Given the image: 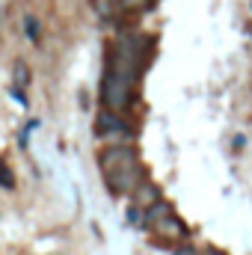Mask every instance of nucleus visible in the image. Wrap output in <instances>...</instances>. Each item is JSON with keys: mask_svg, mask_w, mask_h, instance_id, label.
I'll return each mask as SVG.
<instances>
[{"mask_svg": "<svg viewBox=\"0 0 252 255\" xmlns=\"http://www.w3.org/2000/svg\"><path fill=\"white\" fill-rule=\"evenodd\" d=\"M101 169H104V181L113 193H130L136 190V184L142 181L139 172V160L136 151L130 145H110L101 151Z\"/></svg>", "mask_w": 252, "mask_h": 255, "instance_id": "1", "label": "nucleus"}, {"mask_svg": "<svg viewBox=\"0 0 252 255\" xmlns=\"http://www.w3.org/2000/svg\"><path fill=\"white\" fill-rule=\"evenodd\" d=\"M130 83L133 80H127V77H116V74H104V104L110 107V110H122L127 107V101H130Z\"/></svg>", "mask_w": 252, "mask_h": 255, "instance_id": "2", "label": "nucleus"}, {"mask_svg": "<svg viewBox=\"0 0 252 255\" xmlns=\"http://www.w3.org/2000/svg\"><path fill=\"white\" fill-rule=\"evenodd\" d=\"M154 226V232L157 235H163V238H172V241H178V238H184V226L172 217V214H166V217H160V220H154L151 223Z\"/></svg>", "mask_w": 252, "mask_h": 255, "instance_id": "3", "label": "nucleus"}, {"mask_svg": "<svg viewBox=\"0 0 252 255\" xmlns=\"http://www.w3.org/2000/svg\"><path fill=\"white\" fill-rule=\"evenodd\" d=\"M122 130H125V122H119V116H113V113L98 116V133H122Z\"/></svg>", "mask_w": 252, "mask_h": 255, "instance_id": "4", "label": "nucleus"}, {"mask_svg": "<svg viewBox=\"0 0 252 255\" xmlns=\"http://www.w3.org/2000/svg\"><path fill=\"white\" fill-rule=\"evenodd\" d=\"M133 202H136V208H148L151 202H157V190L148 187V184H136V190H133Z\"/></svg>", "mask_w": 252, "mask_h": 255, "instance_id": "5", "label": "nucleus"}, {"mask_svg": "<svg viewBox=\"0 0 252 255\" xmlns=\"http://www.w3.org/2000/svg\"><path fill=\"white\" fill-rule=\"evenodd\" d=\"M24 24H27V36H30V39L36 42V39H39V27H36V21H33V18H27Z\"/></svg>", "mask_w": 252, "mask_h": 255, "instance_id": "6", "label": "nucleus"}, {"mask_svg": "<svg viewBox=\"0 0 252 255\" xmlns=\"http://www.w3.org/2000/svg\"><path fill=\"white\" fill-rule=\"evenodd\" d=\"M0 184H3V187H12V184H15V181H12V175H9L3 166H0Z\"/></svg>", "mask_w": 252, "mask_h": 255, "instance_id": "7", "label": "nucleus"}]
</instances>
